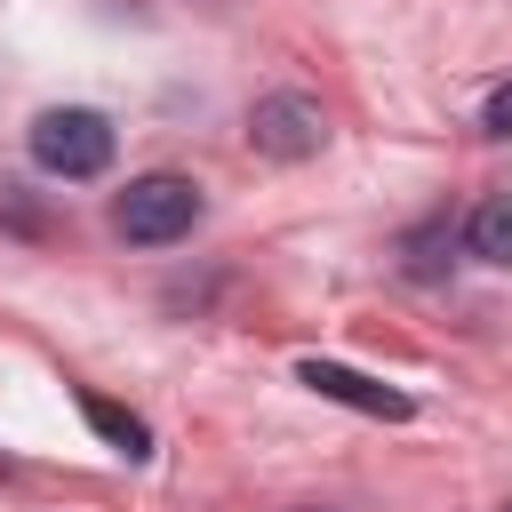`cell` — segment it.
<instances>
[{"mask_svg":"<svg viewBox=\"0 0 512 512\" xmlns=\"http://www.w3.org/2000/svg\"><path fill=\"white\" fill-rule=\"evenodd\" d=\"M200 184L192 176H176V168H160V176H136L120 200H112V232L120 240H136V248H168V240H184L192 224H200Z\"/></svg>","mask_w":512,"mask_h":512,"instance_id":"6da1fadb","label":"cell"},{"mask_svg":"<svg viewBox=\"0 0 512 512\" xmlns=\"http://www.w3.org/2000/svg\"><path fill=\"white\" fill-rule=\"evenodd\" d=\"M32 160L64 184H88V176L112 168V120L88 112V104H56V112L32 120Z\"/></svg>","mask_w":512,"mask_h":512,"instance_id":"7a4b0ae2","label":"cell"},{"mask_svg":"<svg viewBox=\"0 0 512 512\" xmlns=\"http://www.w3.org/2000/svg\"><path fill=\"white\" fill-rule=\"evenodd\" d=\"M464 240H472V256H480V264H512V200H488V208H472Z\"/></svg>","mask_w":512,"mask_h":512,"instance_id":"8992f818","label":"cell"},{"mask_svg":"<svg viewBox=\"0 0 512 512\" xmlns=\"http://www.w3.org/2000/svg\"><path fill=\"white\" fill-rule=\"evenodd\" d=\"M248 144H256L264 160H312V152L328 144V112H320L312 96H256Z\"/></svg>","mask_w":512,"mask_h":512,"instance_id":"3957f363","label":"cell"},{"mask_svg":"<svg viewBox=\"0 0 512 512\" xmlns=\"http://www.w3.org/2000/svg\"><path fill=\"white\" fill-rule=\"evenodd\" d=\"M296 376H304L320 400H344V408H360V416H384V424H408V416H416L408 392H392V384H376V376H360V368H344V360H304Z\"/></svg>","mask_w":512,"mask_h":512,"instance_id":"277c9868","label":"cell"},{"mask_svg":"<svg viewBox=\"0 0 512 512\" xmlns=\"http://www.w3.org/2000/svg\"><path fill=\"white\" fill-rule=\"evenodd\" d=\"M80 416H88V424H96V432H104V440L128 456V464H136V456H152V432H144V416H128L120 400H104V392H80Z\"/></svg>","mask_w":512,"mask_h":512,"instance_id":"5b68a950","label":"cell"},{"mask_svg":"<svg viewBox=\"0 0 512 512\" xmlns=\"http://www.w3.org/2000/svg\"><path fill=\"white\" fill-rule=\"evenodd\" d=\"M480 128H488V136H512V80H504V88L480 104Z\"/></svg>","mask_w":512,"mask_h":512,"instance_id":"52a82bcc","label":"cell"}]
</instances>
